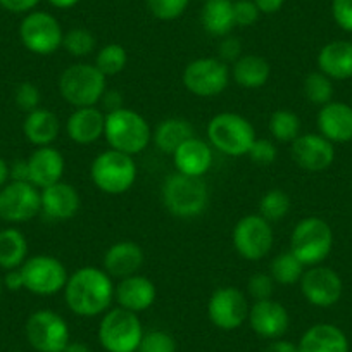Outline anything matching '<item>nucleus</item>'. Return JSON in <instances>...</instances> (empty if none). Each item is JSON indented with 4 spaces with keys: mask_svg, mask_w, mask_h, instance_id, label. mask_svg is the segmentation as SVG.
I'll use <instances>...</instances> for the list:
<instances>
[{
    "mask_svg": "<svg viewBox=\"0 0 352 352\" xmlns=\"http://www.w3.org/2000/svg\"><path fill=\"white\" fill-rule=\"evenodd\" d=\"M144 249L133 240H120L104 254V270L111 278L123 280L137 275L144 266Z\"/></svg>",
    "mask_w": 352,
    "mask_h": 352,
    "instance_id": "22",
    "label": "nucleus"
},
{
    "mask_svg": "<svg viewBox=\"0 0 352 352\" xmlns=\"http://www.w3.org/2000/svg\"><path fill=\"white\" fill-rule=\"evenodd\" d=\"M297 349L299 352H349V340L335 324L318 323L304 331Z\"/></svg>",
    "mask_w": 352,
    "mask_h": 352,
    "instance_id": "26",
    "label": "nucleus"
},
{
    "mask_svg": "<svg viewBox=\"0 0 352 352\" xmlns=\"http://www.w3.org/2000/svg\"><path fill=\"white\" fill-rule=\"evenodd\" d=\"M306 266L294 256L290 250L280 252L270 263V276L275 280L276 285H296L300 282Z\"/></svg>",
    "mask_w": 352,
    "mask_h": 352,
    "instance_id": "33",
    "label": "nucleus"
},
{
    "mask_svg": "<svg viewBox=\"0 0 352 352\" xmlns=\"http://www.w3.org/2000/svg\"><path fill=\"white\" fill-rule=\"evenodd\" d=\"M28 259V240L18 228H6L0 232V268H21Z\"/></svg>",
    "mask_w": 352,
    "mask_h": 352,
    "instance_id": "32",
    "label": "nucleus"
},
{
    "mask_svg": "<svg viewBox=\"0 0 352 352\" xmlns=\"http://www.w3.org/2000/svg\"><path fill=\"white\" fill-rule=\"evenodd\" d=\"M256 138L252 123L239 113H218L208 123V142L211 147L230 157L249 154Z\"/></svg>",
    "mask_w": 352,
    "mask_h": 352,
    "instance_id": "5",
    "label": "nucleus"
},
{
    "mask_svg": "<svg viewBox=\"0 0 352 352\" xmlns=\"http://www.w3.org/2000/svg\"><path fill=\"white\" fill-rule=\"evenodd\" d=\"M232 80L228 64L218 57H201L194 59L185 66L184 87L188 92L201 99H212L221 96Z\"/></svg>",
    "mask_w": 352,
    "mask_h": 352,
    "instance_id": "9",
    "label": "nucleus"
},
{
    "mask_svg": "<svg viewBox=\"0 0 352 352\" xmlns=\"http://www.w3.org/2000/svg\"><path fill=\"white\" fill-rule=\"evenodd\" d=\"M175 337L164 330H151L144 333L137 352H176Z\"/></svg>",
    "mask_w": 352,
    "mask_h": 352,
    "instance_id": "40",
    "label": "nucleus"
},
{
    "mask_svg": "<svg viewBox=\"0 0 352 352\" xmlns=\"http://www.w3.org/2000/svg\"><path fill=\"white\" fill-rule=\"evenodd\" d=\"M30 184L36 188H47L54 184L63 182L64 171H66V161L64 155L52 145L47 147H36L33 154L28 157Z\"/></svg>",
    "mask_w": 352,
    "mask_h": 352,
    "instance_id": "21",
    "label": "nucleus"
},
{
    "mask_svg": "<svg viewBox=\"0 0 352 352\" xmlns=\"http://www.w3.org/2000/svg\"><path fill=\"white\" fill-rule=\"evenodd\" d=\"M137 173L133 155L123 154L114 148L100 152L90 166L92 184L107 195L126 194L137 182Z\"/></svg>",
    "mask_w": 352,
    "mask_h": 352,
    "instance_id": "6",
    "label": "nucleus"
},
{
    "mask_svg": "<svg viewBox=\"0 0 352 352\" xmlns=\"http://www.w3.org/2000/svg\"><path fill=\"white\" fill-rule=\"evenodd\" d=\"M290 145L294 162L306 171H324L335 161L333 144L320 133L299 135Z\"/></svg>",
    "mask_w": 352,
    "mask_h": 352,
    "instance_id": "17",
    "label": "nucleus"
},
{
    "mask_svg": "<svg viewBox=\"0 0 352 352\" xmlns=\"http://www.w3.org/2000/svg\"><path fill=\"white\" fill-rule=\"evenodd\" d=\"M331 16L338 28L352 33V0H331Z\"/></svg>",
    "mask_w": 352,
    "mask_h": 352,
    "instance_id": "46",
    "label": "nucleus"
},
{
    "mask_svg": "<svg viewBox=\"0 0 352 352\" xmlns=\"http://www.w3.org/2000/svg\"><path fill=\"white\" fill-rule=\"evenodd\" d=\"M302 90L304 97L314 106H324L331 102V97H333V83L321 71H313L304 78Z\"/></svg>",
    "mask_w": 352,
    "mask_h": 352,
    "instance_id": "37",
    "label": "nucleus"
},
{
    "mask_svg": "<svg viewBox=\"0 0 352 352\" xmlns=\"http://www.w3.org/2000/svg\"><path fill=\"white\" fill-rule=\"evenodd\" d=\"M26 338L36 352H63L69 344V327L59 313L38 309L28 318Z\"/></svg>",
    "mask_w": 352,
    "mask_h": 352,
    "instance_id": "13",
    "label": "nucleus"
},
{
    "mask_svg": "<svg viewBox=\"0 0 352 352\" xmlns=\"http://www.w3.org/2000/svg\"><path fill=\"white\" fill-rule=\"evenodd\" d=\"M247 157L257 166H272L278 157V148L270 138H256Z\"/></svg>",
    "mask_w": 352,
    "mask_h": 352,
    "instance_id": "42",
    "label": "nucleus"
},
{
    "mask_svg": "<svg viewBox=\"0 0 352 352\" xmlns=\"http://www.w3.org/2000/svg\"><path fill=\"white\" fill-rule=\"evenodd\" d=\"M42 214L52 221H69L80 212L81 197L67 182H59L40 190Z\"/></svg>",
    "mask_w": 352,
    "mask_h": 352,
    "instance_id": "19",
    "label": "nucleus"
},
{
    "mask_svg": "<svg viewBox=\"0 0 352 352\" xmlns=\"http://www.w3.org/2000/svg\"><path fill=\"white\" fill-rule=\"evenodd\" d=\"M2 290H4V282L0 278V297H2Z\"/></svg>",
    "mask_w": 352,
    "mask_h": 352,
    "instance_id": "56",
    "label": "nucleus"
},
{
    "mask_svg": "<svg viewBox=\"0 0 352 352\" xmlns=\"http://www.w3.org/2000/svg\"><path fill=\"white\" fill-rule=\"evenodd\" d=\"M21 273L25 278V289L42 297L63 292L69 278V273L63 261L49 254L28 257L23 263Z\"/></svg>",
    "mask_w": 352,
    "mask_h": 352,
    "instance_id": "10",
    "label": "nucleus"
},
{
    "mask_svg": "<svg viewBox=\"0 0 352 352\" xmlns=\"http://www.w3.org/2000/svg\"><path fill=\"white\" fill-rule=\"evenodd\" d=\"M106 113L99 107H78L66 121V133L71 142L78 145L96 144L104 137Z\"/></svg>",
    "mask_w": 352,
    "mask_h": 352,
    "instance_id": "24",
    "label": "nucleus"
},
{
    "mask_svg": "<svg viewBox=\"0 0 352 352\" xmlns=\"http://www.w3.org/2000/svg\"><path fill=\"white\" fill-rule=\"evenodd\" d=\"M233 16H235V25L242 28L254 26L259 19L261 12L254 0H236L233 2Z\"/></svg>",
    "mask_w": 352,
    "mask_h": 352,
    "instance_id": "44",
    "label": "nucleus"
},
{
    "mask_svg": "<svg viewBox=\"0 0 352 352\" xmlns=\"http://www.w3.org/2000/svg\"><path fill=\"white\" fill-rule=\"evenodd\" d=\"M275 280L270 276V273H256L247 282V292L254 300L272 299L275 294Z\"/></svg>",
    "mask_w": 352,
    "mask_h": 352,
    "instance_id": "43",
    "label": "nucleus"
},
{
    "mask_svg": "<svg viewBox=\"0 0 352 352\" xmlns=\"http://www.w3.org/2000/svg\"><path fill=\"white\" fill-rule=\"evenodd\" d=\"M268 130L275 140L292 144L300 135V120L294 111L278 109L270 116Z\"/></svg>",
    "mask_w": 352,
    "mask_h": 352,
    "instance_id": "34",
    "label": "nucleus"
},
{
    "mask_svg": "<svg viewBox=\"0 0 352 352\" xmlns=\"http://www.w3.org/2000/svg\"><path fill=\"white\" fill-rule=\"evenodd\" d=\"M40 4V0H0V6L9 12L14 14H23V12H32L36 6Z\"/></svg>",
    "mask_w": 352,
    "mask_h": 352,
    "instance_id": "47",
    "label": "nucleus"
},
{
    "mask_svg": "<svg viewBox=\"0 0 352 352\" xmlns=\"http://www.w3.org/2000/svg\"><path fill=\"white\" fill-rule=\"evenodd\" d=\"M212 151L214 148L211 147L209 142L199 137L188 138L171 155L176 173L202 178L204 175H208L212 161H214V152Z\"/></svg>",
    "mask_w": 352,
    "mask_h": 352,
    "instance_id": "20",
    "label": "nucleus"
},
{
    "mask_svg": "<svg viewBox=\"0 0 352 352\" xmlns=\"http://www.w3.org/2000/svg\"><path fill=\"white\" fill-rule=\"evenodd\" d=\"M9 178L11 182H30L28 159H18L9 166Z\"/></svg>",
    "mask_w": 352,
    "mask_h": 352,
    "instance_id": "48",
    "label": "nucleus"
},
{
    "mask_svg": "<svg viewBox=\"0 0 352 352\" xmlns=\"http://www.w3.org/2000/svg\"><path fill=\"white\" fill-rule=\"evenodd\" d=\"M157 289L151 278L144 275H131L123 278L114 287V299L118 300L120 307L131 311V313H142L148 307L154 306Z\"/></svg>",
    "mask_w": 352,
    "mask_h": 352,
    "instance_id": "23",
    "label": "nucleus"
},
{
    "mask_svg": "<svg viewBox=\"0 0 352 352\" xmlns=\"http://www.w3.org/2000/svg\"><path fill=\"white\" fill-rule=\"evenodd\" d=\"M250 328L261 338L276 340L287 333L290 327V314L283 304L276 302L273 299L254 300L249 309Z\"/></svg>",
    "mask_w": 352,
    "mask_h": 352,
    "instance_id": "18",
    "label": "nucleus"
},
{
    "mask_svg": "<svg viewBox=\"0 0 352 352\" xmlns=\"http://www.w3.org/2000/svg\"><path fill=\"white\" fill-rule=\"evenodd\" d=\"M264 352H299L297 344L289 340H283V338H276L268 344V347L264 349Z\"/></svg>",
    "mask_w": 352,
    "mask_h": 352,
    "instance_id": "52",
    "label": "nucleus"
},
{
    "mask_svg": "<svg viewBox=\"0 0 352 352\" xmlns=\"http://www.w3.org/2000/svg\"><path fill=\"white\" fill-rule=\"evenodd\" d=\"M97 40L90 30L87 28H71L64 33L63 49L73 57H87L96 50Z\"/></svg>",
    "mask_w": 352,
    "mask_h": 352,
    "instance_id": "38",
    "label": "nucleus"
},
{
    "mask_svg": "<svg viewBox=\"0 0 352 352\" xmlns=\"http://www.w3.org/2000/svg\"><path fill=\"white\" fill-rule=\"evenodd\" d=\"M192 137H195L194 124L185 118L178 116L166 118L152 131V142L157 147V151L168 155H173L176 148Z\"/></svg>",
    "mask_w": 352,
    "mask_h": 352,
    "instance_id": "29",
    "label": "nucleus"
},
{
    "mask_svg": "<svg viewBox=\"0 0 352 352\" xmlns=\"http://www.w3.org/2000/svg\"><path fill=\"white\" fill-rule=\"evenodd\" d=\"M161 201L175 218L192 219L201 216L209 204V187L204 178L171 173L161 187Z\"/></svg>",
    "mask_w": 352,
    "mask_h": 352,
    "instance_id": "2",
    "label": "nucleus"
},
{
    "mask_svg": "<svg viewBox=\"0 0 352 352\" xmlns=\"http://www.w3.org/2000/svg\"><path fill=\"white\" fill-rule=\"evenodd\" d=\"M63 352H92V349L88 347L85 342H69Z\"/></svg>",
    "mask_w": 352,
    "mask_h": 352,
    "instance_id": "54",
    "label": "nucleus"
},
{
    "mask_svg": "<svg viewBox=\"0 0 352 352\" xmlns=\"http://www.w3.org/2000/svg\"><path fill=\"white\" fill-rule=\"evenodd\" d=\"M107 90V78L96 64L76 63L67 66L59 76V94L69 106L94 107Z\"/></svg>",
    "mask_w": 352,
    "mask_h": 352,
    "instance_id": "4",
    "label": "nucleus"
},
{
    "mask_svg": "<svg viewBox=\"0 0 352 352\" xmlns=\"http://www.w3.org/2000/svg\"><path fill=\"white\" fill-rule=\"evenodd\" d=\"M96 67L106 78L123 73L128 64V52L120 43H107L97 52Z\"/></svg>",
    "mask_w": 352,
    "mask_h": 352,
    "instance_id": "35",
    "label": "nucleus"
},
{
    "mask_svg": "<svg viewBox=\"0 0 352 352\" xmlns=\"http://www.w3.org/2000/svg\"><path fill=\"white\" fill-rule=\"evenodd\" d=\"M318 67L330 80L352 78V42L335 40L318 52Z\"/></svg>",
    "mask_w": 352,
    "mask_h": 352,
    "instance_id": "27",
    "label": "nucleus"
},
{
    "mask_svg": "<svg viewBox=\"0 0 352 352\" xmlns=\"http://www.w3.org/2000/svg\"><path fill=\"white\" fill-rule=\"evenodd\" d=\"M40 211V190L30 182H9L0 188V219L26 223L32 221Z\"/></svg>",
    "mask_w": 352,
    "mask_h": 352,
    "instance_id": "15",
    "label": "nucleus"
},
{
    "mask_svg": "<svg viewBox=\"0 0 352 352\" xmlns=\"http://www.w3.org/2000/svg\"><path fill=\"white\" fill-rule=\"evenodd\" d=\"M9 180V164L0 157V188L4 187Z\"/></svg>",
    "mask_w": 352,
    "mask_h": 352,
    "instance_id": "55",
    "label": "nucleus"
},
{
    "mask_svg": "<svg viewBox=\"0 0 352 352\" xmlns=\"http://www.w3.org/2000/svg\"><path fill=\"white\" fill-rule=\"evenodd\" d=\"M249 302L245 294L236 287H219L208 300V316L216 328L225 331L236 330L249 318Z\"/></svg>",
    "mask_w": 352,
    "mask_h": 352,
    "instance_id": "14",
    "label": "nucleus"
},
{
    "mask_svg": "<svg viewBox=\"0 0 352 352\" xmlns=\"http://www.w3.org/2000/svg\"><path fill=\"white\" fill-rule=\"evenodd\" d=\"M147 9L161 21H175L187 11L190 0H145Z\"/></svg>",
    "mask_w": 352,
    "mask_h": 352,
    "instance_id": "39",
    "label": "nucleus"
},
{
    "mask_svg": "<svg viewBox=\"0 0 352 352\" xmlns=\"http://www.w3.org/2000/svg\"><path fill=\"white\" fill-rule=\"evenodd\" d=\"M318 130L331 144H347L352 140V106L344 102H328L318 113Z\"/></svg>",
    "mask_w": 352,
    "mask_h": 352,
    "instance_id": "25",
    "label": "nucleus"
},
{
    "mask_svg": "<svg viewBox=\"0 0 352 352\" xmlns=\"http://www.w3.org/2000/svg\"><path fill=\"white\" fill-rule=\"evenodd\" d=\"M100 102H102L104 106V113H113V111H118L121 109L123 106V96H121V92H118V90H109L107 88L106 94L102 96V99H100Z\"/></svg>",
    "mask_w": 352,
    "mask_h": 352,
    "instance_id": "49",
    "label": "nucleus"
},
{
    "mask_svg": "<svg viewBox=\"0 0 352 352\" xmlns=\"http://www.w3.org/2000/svg\"><path fill=\"white\" fill-rule=\"evenodd\" d=\"M333 249V232L324 219L307 216L300 219L290 235V252L311 268L323 264Z\"/></svg>",
    "mask_w": 352,
    "mask_h": 352,
    "instance_id": "7",
    "label": "nucleus"
},
{
    "mask_svg": "<svg viewBox=\"0 0 352 352\" xmlns=\"http://www.w3.org/2000/svg\"><path fill=\"white\" fill-rule=\"evenodd\" d=\"M52 8L56 9H63V11H66V9H73L74 6L80 2V0H47Z\"/></svg>",
    "mask_w": 352,
    "mask_h": 352,
    "instance_id": "53",
    "label": "nucleus"
},
{
    "mask_svg": "<svg viewBox=\"0 0 352 352\" xmlns=\"http://www.w3.org/2000/svg\"><path fill=\"white\" fill-rule=\"evenodd\" d=\"M261 14H275L283 8L285 0H254Z\"/></svg>",
    "mask_w": 352,
    "mask_h": 352,
    "instance_id": "51",
    "label": "nucleus"
},
{
    "mask_svg": "<svg viewBox=\"0 0 352 352\" xmlns=\"http://www.w3.org/2000/svg\"><path fill=\"white\" fill-rule=\"evenodd\" d=\"M14 352H19V351H14Z\"/></svg>",
    "mask_w": 352,
    "mask_h": 352,
    "instance_id": "57",
    "label": "nucleus"
},
{
    "mask_svg": "<svg viewBox=\"0 0 352 352\" xmlns=\"http://www.w3.org/2000/svg\"><path fill=\"white\" fill-rule=\"evenodd\" d=\"M113 278L104 268L83 266L71 273L64 287L67 309L80 318H96L109 311L114 300Z\"/></svg>",
    "mask_w": 352,
    "mask_h": 352,
    "instance_id": "1",
    "label": "nucleus"
},
{
    "mask_svg": "<svg viewBox=\"0 0 352 352\" xmlns=\"http://www.w3.org/2000/svg\"><path fill=\"white\" fill-rule=\"evenodd\" d=\"M59 118L52 111L43 109V107H38V109L26 114L25 123H23V133H25L26 140L35 147L52 145L59 137Z\"/></svg>",
    "mask_w": 352,
    "mask_h": 352,
    "instance_id": "28",
    "label": "nucleus"
},
{
    "mask_svg": "<svg viewBox=\"0 0 352 352\" xmlns=\"http://www.w3.org/2000/svg\"><path fill=\"white\" fill-rule=\"evenodd\" d=\"M19 38L32 54L52 56L63 47L64 32L50 12L32 11L19 25Z\"/></svg>",
    "mask_w": 352,
    "mask_h": 352,
    "instance_id": "12",
    "label": "nucleus"
},
{
    "mask_svg": "<svg viewBox=\"0 0 352 352\" xmlns=\"http://www.w3.org/2000/svg\"><path fill=\"white\" fill-rule=\"evenodd\" d=\"M232 80L242 88H261L268 83L272 76V66L264 57L256 54H243L230 67Z\"/></svg>",
    "mask_w": 352,
    "mask_h": 352,
    "instance_id": "30",
    "label": "nucleus"
},
{
    "mask_svg": "<svg viewBox=\"0 0 352 352\" xmlns=\"http://www.w3.org/2000/svg\"><path fill=\"white\" fill-rule=\"evenodd\" d=\"M232 242L242 259L250 261V263L263 259L272 252L273 242H275L272 223L261 214L243 216L233 228Z\"/></svg>",
    "mask_w": 352,
    "mask_h": 352,
    "instance_id": "11",
    "label": "nucleus"
},
{
    "mask_svg": "<svg viewBox=\"0 0 352 352\" xmlns=\"http://www.w3.org/2000/svg\"><path fill=\"white\" fill-rule=\"evenodd\" d=\"M290 211V197L282 188H272L261 197L259 212L264 219L270 223H278L289 214Z\"/></svg>",
    "mask_w": 352,
    "mask_h": 352,
    "instance_id": "36",
    "label": "nucleus"
},
{
    "mask_svg": "<svg viewBox=\"0 0 352 352\" xmlns=\"http://www.w3.org/2000/svg\"><path fill=\"white\" fill-rule=\"evenodd\" d=\"M144 333L138 314L120 306L106 311L99 323V342L107 352H137Z\"/></svg>",
    "mask_w": 352,
    "mask_h": 352,
    "instance_id": "8",
    "label": "nucleus"
},
{
    "mask_svg": "<svg viewBox=\"0 0 352 352\" xmlns=\"http://www.w3.org/2000/svg\"><path fill=\"white\" fill-rule=\"evenodd\" d=\"M14 100L16 106L28 114L32 113V111L38 109L40 102H42V94H40V88L36 87V85H33L32 81H23V83L18 85V88H16Z\"/></svg>",
    "mask_w": 352,
    "mask_h": 352,
    "instance_id": "41",
    "label": "nucleus"
},
{
    "mask_svg": "<svg viewBox=\"0 0 352 352\" xmlns=\"http://www.w3.org/2000/svg\"><path fill=\"white\" fill-rule=\"evenodd\" d=\"M242 42L236 36H223L218 45V59H221L225 64H233L242 57Z\"/></svg>",
    "mask_w": 352,
    "mask_h": 352,
    "instance_id": "45",
    "label": "nucleus"
},
{
    "mask_svg": "<svg viewBox=\"0 0 352 352\" xmlns=\"http://www.w3.org/2000/svg\"><path fill=\"white\" fill-rule=\"evenodd\" d=\"M4 287L11 292H18V290L25 289V278H23V273L21 268H16V270H9L4 276Z\"/></svg>",
    "mask_w": 352,
    "mask_h": 352,
    "instance_id": "50",
    "label": "nucleus"
},
{
    "mask_svg": "<svg viewBox=\"0 0 352 352\" xmlns=\"http://www.w3.org/2000/svg\"><path fill=\"white\" fill-rule=\"evenodd\" d=\"M104 138L109 148L128 155L142 154L152 142V128L140 113L128 107L106 114Z\"/></svg>",
    "mask_w": 352,
    "mask_h": 352,
    "instance_id": "3",
    "label": "nucleus"
},
{
    "mask_svg": "<svg viewBox=\"0 0 352 352\" xmlns=\"http://www.w3.org/2000/svg\"><path fill=\"white\" fill-rule=\"evenodd\" d=\"M201 23L209 35L218 38L232 35V30L236 26L232 0H206L201 11Z\"/></svg>",
    "mask_w": 352,
    "mask_h": 352,
    "instance_id": "31",
    "label": "nucleus"
},
{
    "mask_svg": "<svg viewBox=\"0 0 352 352\" xmlns=\"http://www.w3.org/2000/svg\"><path fill=\"white\" fill-rule=\"evenodd\" d=\"M299 283L304 299L316 307L335 306L344 292V283L338 273L323 264L307 268Z\"/></svg>",
    "mask_w": 352,
    "mask_h": 352,
    "instance_id": "16",
    "label": "nucleus"
}]
</instances>
